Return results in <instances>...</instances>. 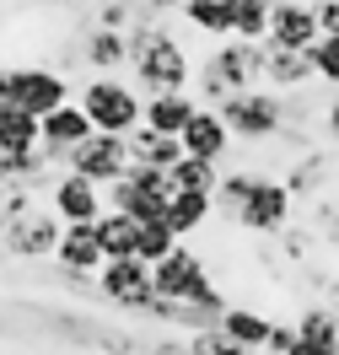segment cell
<instances>
[{"mask_svg":"<svg viewBox=\"0 0 339 355\" xmlns=\"http://www.w3.org/2000/svg\"><path fill=\"white\" fill-rule=\"evenodd\" d=\"M11 87H17V108H27L33 119H44L76 97V81L54 65H11Z\"/></svg>","mask_w":339,"mask_h":355,"instance_id":"cell-8","label":"cell"},{"mask_svg":"<svg viewBox=\"0 0 339 355\" xmlns=\"http://www.w3.org/2000/svg\"><path fill=\"white\" fill-rule=\"evenodd\" d=\"M307 60H313V81L318 87L339 92V33H318V44L307 49Z\"/></svg>","mask_w":339,"mask_h":355,"instance_id":"cell-28","label":"cell"},{"mask_svg":"<svg viewBox=\"0 0 339 355\" xmlns=\"http://www.w3.org/2000/svg\"><path fill=\"white\" fill-rule=\"evenodd\" d=\"M173 248H178V232L162 221V216H157V221H140V226H135V259L157 264V259H167Z\"/></svg>","mask_w":339,"mask_h":355,"instance_id":"cell-25","label":"cell"},{"mask_svg":"<svg viewBox=\"0 0 339 355\" xmlns=\"http://www.w3.org/2000/svg\"><path fill=\"white\" fill-rule=\"evenodd\" d=\"M318 124H323V140L339 151V92L329 97V108H323V119H318Z\"/></svg>","mask_w":339,"mask_h":355,"instance_id":"cell-33","label":"cell"},{"mask_svg":"<svg viewBox=\"0 0 339 355\" xmlns=\"http://www.w3.org/2000/svg\"><path fill=\"white\" fill-rule=\"evenodd\" d=\"M151 286H157L162 302H226L221 286L210 280L205 259H200L189 243H178L167 259H157V264H151Z\"/></svg>","mask_w":339,"mask_h":355,"instance_id":"cell-5","label":"cell"},{"mask_svg":"<svg viewBox=\"0 0 339 355\" xmlns=\"http://www.w3.org/2000/svg\"><path fill=\"white\" fill-rule=\"evenodd\" d=\"M76 103L81 113L92 119V130L103 135H130L140 124V87H130L124 76H87V81H76Z\"/></svg>","mask_w":339,"mask_h":355,"instance_id":"cell-4","label":"cell"},{"mask_svg":"<svg viewBox=\"0 0 339 355\" xmlns=\"http://www.w3.org/2000/svg\"><path fill=\"white\" fill-rule=\"evenodd\" d=\"M87 135H92V119L81 113V103H76V97L38 119V146L49 151V162H54V167H65V151H76Z\"/></svg>","mask_w":339,"mask_h":355,"instance_id":"cell-13","label":"cell"},{"mask_svg":"<svg viewBox=\"0 0 339 355\" xmlns=\"http://www.w3.org/2000/svg\"><path fill=\"white\" fill-rule=\"evenodd\" d=\"M194 108H200L194 92H151L140 103V124L157 130V135H183V124L194 119Z\"/></svg>","mask_w":339,"mask_h":355,"instance_id":"cell-17","label":"cell"},{"mask_svg":"<svg viewBox=\"0 0 339 355\" xmlns=\"http://www.w3.org/2000/svg\"><path fill=\"white\" fill-rule=\"evenodd\" d=\"M291 210H296L291 189H286L280 178L259 173V178H253V189H248V200L232 210V221L243 226V232H253V237H280V232L291 226Z\"/></svg>","mask_w":339,"mask_h":355,"instance_id":"cell-6","label":"cell"},{"mask_svg":"<svg viewBox=\"0 0 339 355\" xmlns=\"http://www.w3.org/2000/svg\"><path fill=\"white\" fill-rule=\"evenodd\" d=\"M124 151H130V167H135V162H146V167H173L183 156V146H178V135H157V130H146V124H135V130L124 135Z\"/></svg>","mask_w":339,"mask_h":355,"instance_id":"cell-21","label":"cell"},{"mask_svg":"<svg viewBox=\"0 0 339 355\" xmlns=\"http://www.w3.org/2000/svg\"><path fill=\"white\" fill-rule=\"evenodd\" d=\"M221 334H232L237 345H248V350H264V339H270V318L253 307H226L221 312Z\"/></svg>","mask_w":339,"mask_h":355,"instance_id":"cell-24","label":"cell"},{"mask_svg":"<svg viewBox=\"0 0 339 355\" xmlns=\"http://www.w3.org/2000/svg\"><path fill=\"white\" fill-rule=\"evenodd\" d=\"M167 178H173V189H216V178H221V167L216 162H200V156H178L173 167H167Z\"/></svg>","mask_w":339,"mask_h":355,"instance_id":"cell-30","label":"cell"},{"mask_svg":"<svg viewBox=\"0 0 339 355\" xmlns=\"http://www.w3.org/2000/svg\"><path fill=\"white\" fill-rule=\"evenodd\" d=\"M22 146H38V119L27 108H0V151H22Z\"/></svg>","mask_w":339,"mask_h":355,"instance_id":"cell-26","label":"cell"},{"mask_svg":"<svg viewBox=\"0 0 339 355\" xmlns=\"http://www.w3.org/2000/svg\"><path fill=\"white\" fill-rule=\"evenodd\" d=\"M60 232H65V221H60V216H54L44 200H38L27 216H17V221L0 232V248H6L11 259H54Z\"/></svg>","mask_w":339,"mask_h":355,"instance_id":"cell-9","label":"cell"},{"mask_svg":"<svg viewBox=\"0 0 339 355\" xmlns=\"http://www.w3.org/2000/svg\"><path fill=\"white\" fill-rule=\"evenodd\" d=\"M264 54H270L264 38H221V44L194 65V87L189 92L200 97L205 108H221L232 92L264 87Z\"/></svg>","mask_w":339,"mask_h":355,"instance_id":"cell-2","label":"cell"},{"mask_svg":"<svg viewBox=\"0 0 339 355\" xmlns=\"http://www.w3.org/2000/svg\"><path fill=\"white\" fill-rule=\"evenodd\" d=\"M65 173H81L92 178L97 189L103 183H113V178H124L130 173V151H124V135H103V130H92L76 151H65Z\"/></svg>","mask_w":339,"mask_h":355,"instance_id":"cell-10","label":"cell"},{"mask_svg":"<svg viewBox=\"0 0 339 355\" xmlns=\"http://www.w3.org/2000/svg\"><path fill=\"white\" fill-rule=\"evenodd\" d=\"M291 189V200H307V194H329L334 189V156L329 151H296V162L280 178Z\"/></svg>","mask_w":339,"mask_h":355,"instance_id":"cell-20","label":"cell"},{"mask_svg":"<svg viewBox=\"0 0 339 355\" xmlns=\"http://www.w3.org/2000/svg\"><path fill=\"white\" fill-rule=\"evenodd\" d=\"M76 54H81V65H87V76H124V65H130V38L119 33V27H87V38L76 44Z\"/></svg>","mask_w":339,"mask_h":355,"instance_id":"cell-16","label":"cell"},{"mask_svg":"<svg viewBox=\"0 0 339 355\" xmlns=\"http://www.w3.org/2000/svg\"><path fill=\"white\" fill-rule=\"evenodd\" d=\"M17 103V87H11V70L0 65V108H11Z\"/></svg>","mask_w":339,"mask_h":355,"instance_id":"cell-36","label":"cell"},{"mask_svg":"<svg viewBox=\"0 0 339 355\" xmlns=\"http://www.w3.org/2000/svg\"><path fill=\"white\" fill-rule=\"evenodd\" d=\"M296 345V323H286V318H270V339H264V350L270 355H286Z\"/></svg>","mask_w":339,"mask_h":355,"instance_id":"cell-32","label":"cell"},{"mask_svg":"<svg viewBox=\"0 0 339 355\" xmlns=\"http://www.w3.org/2000/svg\"><path fill=\"white\" fill-rule=\"evenodd\" d=\"M253 355H270V350H253Z\"/></svg>","mask_w":339,"mask_h":355,"instance_id":"cell-37","label":"cell"},{"mask_svg":"<svg viewBox=\"0 0 339 355\" xmlns=\"http://www.w3.org/2000/svg\"><path fill=\"white\" fill-rule=\"evenodd\" d=\"M318 33L323 27H318L313 0H270V27H264L270 49H313Z\"/></svg>","mask_w":339,"mask_h":355,"instance_id":"cell-12","label":"cell"},{"mask_svg":"<svg viewBox=\"0 0 339 355\" xmlns=\"http://www.w3.org/2000/svg\"><path fill=\"white\" fill-rule=\"evenodd\" d=\"M178 146H183V156H200V162H216L221 167L226 156L237 151V140H232V130L221 124V113L216 108H194V119L183 124V135H178Z\"/></svg>","mask_w":339,"mask_h":355,"instance_id":"cell-14","label":"cell"},{"mask_svg":"<svg viewBox=\"0 0 339 355\" xmlns=\"http://www.w3.org/2000/svg\"><path fill=\"white\" fill-rule=\"evenodd\" d=\"M264 87L291 97V92H313V60L307 49H270L264 54Z\"/></svg>","mask_w":339,"mask_h":355,"instance_id":"cell-18","label":"cell"},{"mask_svg":"<svg viewBox=\"0 0 339 355\" xmlns=\"http://www.w3.org/2000/svg\"><path fill=\"white\" fill-rule=\"evenodd\" d=\"M313 11H318V27H323V33H339V0H313Z\"/></svg>","mask_w":339,"mask_h":355,"instance_id":"cell-34","label":"cell"},{"mask_svg":"<svg viewBox=\"0 0 339 355\" xmlns=\"http://www.w3.org/2000/svg\"><path fill=\"white\" fill-rule=\"evenodd\" d=\"M270 0H232V38H264Z\"/></svg>","mask_w":339,"mask_h":355,"instance_id":"cell-31","label":"cell"},{"mask_svg":"<svg viewBox=\"0 0 339 355\" xmlns=\"http://www.w3.org/2000/svg\"><path fill=\"white\" fill-rule=\"evenodd\" d=\"M183 355H253V350H248V345H237L232 334H221V323H216V329H189Z\"/></svg>","mask_w":339,"mask_h":355,"instance_id":"cell-29","label":"cell"},{"mask_svg":"<svg viewBox=\"0 0 339 355\" xmlns=\"http://www.w3.org/2000/svg\"><path fill=\"white\" fill-rule=\"evenodd\" d=\"M210 216H216V200H210L205 189H173V194H167V210H162V221L178 232V243L200 237Z\"/></svg>","mask_w":339,"mask_h":355,"instance_id":"cell-19","label":"cell"},{"mask_svg":"<svg viewBox=\"0 0 339 355\" xmlns=\"http://www.w3.org/2000/svg\"><path fill=\"white\" fill-rule=\"evenodd\" d=\"M44 205L65 226L70 221H97V216L108 210V205H103V189H97L92 178H81V173H65V167H60V178L44 189Z\"/></svg>","mask_w":339,"mask_h":355,"instance_id":"cell-11","label":"cell"},{"mask_svg":"<svg viewBox=\"0 0 339 355\" xmlns=\"http://www.w3.org/2000/svg\"><path fill=\"white\" fill-rule=\"evenodd\" d=\"M124 38H130V65H124V70H135L140 97H151V92H189V87H194V60H189V49L178 44V33L167 27V17L140 11Z\"/></svg>","mask_w":339,"mask_h":355,"instance_id":"cell-1","label":"cell"},{"mask_svg":"<svg viewBox=\"0 0 339 355\" xmlns=\"http://www.w3.org/2000/svg\"><path fill=\"white\" fill-rule=\"evenodd\" d=\"M178 17L189 33H200V38H232V0H183Z\"/></svg>","mask_w":339,"mask_h":355,"instance_id":"cell-22","label":"cell"},{"mask_svg":"<svg viewBox=\"0 0 339 355\" xmlns=\"http://www.w3.org/2000/svg\"><path fill=\"white\" fill-rule=\"evenodd\" d=\"M291 323H296V334H302V339H318V345L339 350V312H334V307H302Z\"/></svg>","mask_w":339,"mask_h":355,"instance_id":"cell-27","label":"cell"},{"mask_svg":"<svg viewBox=\"0 0 339 355\" xmlns=\"http://www.w3.org/2000/svg\"><path fill=\"white\" fill-rule=\"evenodd\" d=\"M54 264L60 275H97L103 269V243H97V221H70L54 243Z\"/></svg>","mask_w":339,"mask_h":355,"instance_id":"cell-15","label":"cell"},{"mask_svg":"<svg viewBox=\"0 0 339 355\" xmlns=\"http://www.w3.org/2000/svg\"><path fill=\"white\" fill-rule=\"evenodd\" d=\"M221 124L232 130V140L237 146H270V140H280L286 135V97L270 87H243L232 92L221 108Z\"/></svg>","mask_w":339,"mask_h":355,"instance_id":"cell-3","label":"cell"},{"mask_svg":"<svg viewBox=\"0 0 339 355\" xmlns=\"http://www.w3.org/2000/svg\"><path fill=\"white\" fill-rule=\"evenodd\" d=\"M92 286H97V296L103 302H113V307L124 312H140L146 318V307L157 302V286H151V264L146 259H103V269L92 275Z\"/></svg>","mask_w":339,"mask_h":355,"instance_id":"cell-7","label":"cell"},{"mask_svg":"<svg viewBox=\"0 0 339 355\" xmlns=\"http://www.w3.org/2000/svg\"><path fill=\"white\" fill-rule=\"evenodd\" d=\"M135 6H140V11H151V17H173L183 0H135Z\"/></svg>","mask_w":339,"mask_h":355,"instance_id":"cell-35","label":"cell"},{"mask_svg":"<svg viewBox=\"0 0 339 355\" xmlns=\"http://www.w3.org/2000/svg\"><path fill=\"white\" fill-rule=\"evenodd\" d=\"M135 216L124 210H103L97 216V243H103V259H130L135 253Z\"/></svg>","mask_w":339,"mask_h":355,"instance_id":"cell-23","label":"cell"}]
</instances>
